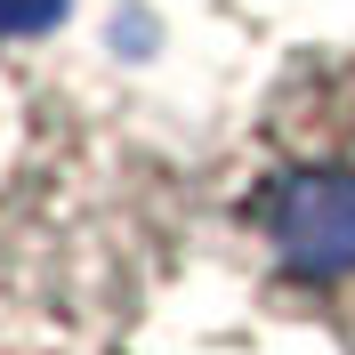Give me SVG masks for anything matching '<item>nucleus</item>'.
Here are the masks:
<instances>
[{"mask_svg":"<svg viewBox=\"0 0 355 355\" xmlns=\"http://www.w3.org/2000/svg\"><path fill=\"white\" fill-rule=\"evenodd\" d=\"M202 210L275 315L355 339V49H299L250 97Z\"/></svg>","mask_w":355,"mask_h":355,"instance_id":"obj_2","label":"nucleus"},{"mask_svg":"<svg viewBox=\"0 0 355 355\" xmlns=\"http://www.w3.org/2000/svg\"><path fill=\"white\" fill-rule=\"evenodd\" d=\"M178 243L162 146L0 49V355H130Z\"/></svg>","mask_w":355,"mask_h":355,"instance_id":"obj_1","label":"nucleus"}]
</instances>
